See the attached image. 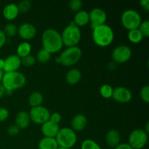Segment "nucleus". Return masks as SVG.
Here are the masks:
<instances>
[{
    "label": "nucleus",
    "instance_id": "obj_1",
    "mask_svg": "<svg viewBox=\"0 0 149 149\" xmlns=\"http://www.w3.org/2000/svg\"><path fill=\"white\" fill-rule=\"evenodd\" d=\"M42 49L50 55L60 52L63 47L61 35L56 29H47L42 35Z\"/></svg>",
    "mask_w": 149,
    "mask_h": 149
},
{
    "label": "nucleus",
    "instance_id": "obj_2",
    "mask_svg": "<svg viewBox=\"0 0 149 149\" xmlns=\"http://www.w3.org/2000/svg\"><path fill=\"white\" fill-rule=\"evenodd\" d=\"M26 83L25 75L19 71L4 73L1 80V85L5 89V95H12L14 90L24 87Z\"/></svg>",
    "mask_w": 149,
    "mask_h": 149
},
{
    "label": "nucleus",
    "instance_id": "obj_3",
    "mask_svg": "<svg viewBox=\"0 0 149 149\" xmlns=\"http://www.w3.org/2000/svg\"><path fill=\"white\" fill-rule=\"evenodd\" d=\"M93 39L95 44L98 47H106L113 42L114 32L109 25H101L93 29Z\"/></svg>",
    "mask_w": 149,
    "mask_h": 149
},
{
    "label": "nucleus",
    "instance_id": "obj_4",
    "mask_svg": "<svg viewBox=\"0 0 149 149\" xmlns=\"http://www.w3.org/2000/svg\"><path fill=\"white\" fill-rule=\"evenodd\" d=\"M61 35L63 46L67 47L77 46L81 38V32L80 28L76 26L73 21L64 28Z\"/></svg>",
    "mask_w": 149,
    "mask_h": 149
},
{
    "label": "nucleus",
    "instance_id": "obj_5",
    "mask_svg": "<svg viewBox=\"0 0 149 149\" xmlns=\"http://www.w3.org/2000/svg\"><path fill=\"white\" fill-rule=\"evenodd\" d=\"M82 52L78 46L67 47L61 55L56 58L55 62L62 64L64 66H72L77 64L81 59Z\"/></svg>",
    "mask_w": 149,
    "mask_h": 149
},
{
    "label": "nucleus",
    "instance_id": "obj_6",
    "mask_svg": "<svg viewBox=\"0 0 149 149\" xmlns=\"http://www.w3.org/2000/svg\"><path fill=\"white\" fill-rule=\"evenodd\" d=\"M55 140L59 147L70 149L77 143V136L76 132L71 128L63 127L60 129Z\"/></svg>",
    "mask_w": 149,
    "mask_h": 149
},
{
    "label": "nucleus",
    "instance_id": "obj_7",
    "mask_svg": "<svg viewBox=\"0 0 149 149\" xmlns=\"http://www.w3.org/2000/svg\"><path fill=\"white\" fill-rule=\"evenodd\" d=\"M141 22L142 19L141 15L138 11L132 9L125 10L121 16V23L128 31L138 29Z\"/></svg>",
    "mask_w": 149,
    "mask_h": 149
},
{
    "label": "nucleus",
    "instance_id": "obj_8",
    "mask_svg": "<svg viewBox=\"0 0 149 149\" xmlns=\"http://www.w3.org/2000/svg\"><path fill=\"white\" fill-rule=\"evenodd\" d=\"M148 134L143 129H136L131 132L128 138V144L133 149H142L146 145Z\"/></svg>",
    "mask_w": 149,
    "mask_h": 149
},
{
    "label": "nucleus",
    "instance_id": "obj_9",
    "mask_svg": "<svg viewBox=\"0 0 149 149\" xmlns=\"http://www.w3.org/2000/svg\"><path fill=\"white\" fill-rule=\"evenodd\" d=\"M30 116L31 122L36 125H43L49 119L50 112L49 109L43 106H39L37 107L31 108L29 113Z\"/></svg>",
    "mask_w": 149,
    "mask_h": 149
},
{
    "label": "nucleus",
    "instance_id": "obj_10",
    "mask_svg": "<svg viewBox=\"0 0 149 149\" xmlns=\"http://www.w3.org/2000/svg\"><path fill=\"white\" fill-rule=\"evenodd\" d=\"M132 56V49L127 45H119L113 49L112 59L116 63L122 64L127 62Z\"/></svg>",
    "mask_w": 149,
    "mask_h": 149
},
{
    "label": "nucleus",
    "instance_id": "obj_11",
    "mask_svg": "<svg viewBox=\"0 0 149 149\" xmlns=\"http://www.w3.org/2000/svg\"><path fill=\"white\" fill-rule=\"evenodd\" d=\"M89 17H90V26L92 29H93L97 26L106 24L107 20V14L103 9L96 7L93 8L89 13Z\"/></svg>",
    "mask_w": 149,
    "mask_h": 149
},
{
    "label": "nucleus",
    "instance_id": "obj_12",
    "mask_svg": "<svg viewBox=\"0 0 149 149\" xmlns=\"http://www.w3.org/2000/svg\"><path fill=\"white\" fill-rule=\"evenodd\" d=\"M36 29L30 23H23L17 28V34L22 39L28 42L36 36Z\"/></svg>",
    "mask_w": 149,
    "mask_h": 149
},
{
    "label": "nucleus",
    "instance_id": "obj_13",
    "mask_svg": "<svg viewBox=\"0 0 149 149\" xmlns=\"http://www.w3.org/2000/svg\"><path fill=\"white\" fill-rule=\"evenodd\" d=\"M111 98L118 103H128L132 98V92L125 87H116L113 89Z\"/></svg>",
    "mask_w": 149,
    "mask_h": 149
},
{
    "label": "nucleus",
    "instance_id": "obj_14",
    "mask_svg": "<svg viewBox=\"0 0 149 149\" xmlns=\"http://www.w3.org/2000/svg\"><path fill=\"white\" fill-rule=\"evenodd\" d=\"M21 65V58H19L17 55H11L4 59L3 71L4 73L17 71Z\"/></svg>",
    "mask_w": 149,
    "mask_h": 149
},
{
    "label": "nucleus",
    "instance_id": "obj_15",
    "mask_svg": "<svg viewBox=\"0 0 149 149\" xmlns=\"http://www.w3.org/2000/svg\"><path fill=\"white\" fill-rule=\"evenodd\" d=\"M60 126L58 124L52 122L51 121L48 120L41 127V132L44 137L46 138H55L60 130Z\"/></svg>",
    "mask_w": 149,
    "mask_h": 149
},
{
    "label": "nucleus",
    "instance_id": "obj_16",
    "mask_svg": "<svg viewBox=\"0 0 149 149\" xmlns=\"http://www.w3.org/2000/svg\"><path fill=\"white\" fill-rule=\"evenodd\" d=\"M87 125V116L82 113H78L75 115L71 119V127L74 132L82 131Z\"/></svg>",
    "mask_w": 149,
    "mask_h": 149
},
{
    "label": "nucleus",
    "instance_id": "obj_17",
    "mask_svg": "<svg viewBox=\"0 0 149 149\" xmlns=\"http://www.w3.org/2000/svg\"><path fill=\"white\" fill-rule=\"evenodd\" d=\"M106 143L109 148H115L121 143V135L119 131L111 130L106 135Z\"/></svg>",
    "mask_w": 149,
    "mask_h": 149
},
{
    "label": "nucleus",
    "instance_id": "obj_18",
    "mask_svg": "<svg viewBox=\"0 0 149 149\" xmlns=\"http://www.w3.org/2000/svg\"><path fill=\"white\" fill-rule=\"evenodd\" d=\"M2 14L4 18L10 21L16 19L19 15V10L17 4L14 3L7 4L3 9Z\"/></svg>",
    "mask_w": 149,
    "mask_h": 149
},
{
    "label": "nucleus",
    "instance_id": "obj_19",
    "mask_svg": "<svg viewBox=\"0 0 149 149\" xmlns=\"http://www.w3.org/2000/svg\"><path fill=\"white\" fill-rule=\"evenodd\" d=\"M15 121V125L18 127L20 130L26 129L31 123V119L29 113L24 111H21L17 113Z\"/></svg>",
    "mask_w": 149,
    "mask_h": 149
},
{
    "label": "nucleus",
    "instance_id": "obj_20",
    "mask_svg": "<svg viewBox=\"0 0 149 149\" xmlns=\"http://www.w3.org/2000/svg\"><path fill=\"white\" fill-rule=\"evenodd\" d=\"M73 22L79 28L86 26L88 23H90L89 13L86 10H79L77 13H76Z\"/></svg>",
    "mask_w": 149,
    "mask_h": 149
},
{
    "label": "nucleus",
    "instance_id": "obj_21",
    "mask_svg": "<svg viewBox=\"0 0 149 149\" xmlns=\"http://www.w3.org/2000/svg\"><path fill=\"white\" fill-rule=\"evenodd\" d=\"M81 79V73L77 68H71L65 75V81L71 85L78 84Z\"/></svg>",
    "mask_w": 149,
    "mask_h": 149
},
{
    "label": "nucleus",
    "instance_id": "obj_22",
    "mask_svg": "<svg viewBox=\"0 0 149 149\" xmlns=\"http://www.w3.org/2000/svg\"><path fill=\"white\" fill-rule=\"evenodd\" d=\"M58 147L59 146L55 138H46V137L42 138L38 144L39 149H57Z\"/></svg>",
    "mask_w": 149,
    "mask_h": 149
},
{
    "label": "nucleus",
    "instance_id": "obj_23",
    "mask_svg": "<svg viewBox=\"0 0 149 149\" xmlns=\"http://www.w3.org/2000/svg\"><path fill=\"white\" fill-rule=\"evenodd\" d=\"M31 45L29 42H22L20 43L17 46L16 52H17V55L20 58H25V57L28 56V55H31Z\"/></svg>",
    "mask_w": 149,
    "mask_h": 149
},
{
    "label": "nucleus",
    "instance_id": "obj_24",
    "mask_svg": "<svg viewBox=\"0 0 149 149\" xmlns=\"http://www.w3.org/2000/svg\"><path fill=\"white\" fill-rule=\"evenodd\" d=\"M44 101V96L40 92H33L29 97V103L31 108L42 106Z\"/></svg>",
    "mask_w": 149,
    "mask_h": 149
},
{
    "label": "nucleus",
    "instance_id": "obj_25",
    "mask_svg": "<svg viewBox=\"0 0 149 149\" xmlns=\"http://www.w3.org/2000/svg\"><path fill=\"white\" fill-rule=\"evenodd\" d=\"M127 38L130 42L133 44H139L140 42H142L143 39V36L142 33L140 32V31L137 29H134V30H131L128 31Z\"/></svg>",
    "mask_w": 149,
    "mask_h": 149
},
{
    "label": "nucleus",
    "instance_id": "obj_26",
    "mask_svg": "<svg viewBox=\"0 0 149 149\" xmlns=\"http://www.w3.org/2000/svg\"><path fill=\"white\" fill-rule=\"evenodd\" d=\"M113 88L111 85L109 84H105L100 87V94L103 98L109 99L112 97L113 95Z\"/></svg>",
    "mask_w": 149,
    "mask_h": 149
},
{
    "label": "nucleus",
    "instance_id": "obj_27",
    "mask_svg": "<svg viewBox=\"0 0 149 149\" xmlns=\"http://www.w3.org/2000/svg\"><path fill=\"white\" fill-rule=\"evenodd\" d=\"M4 33L5 36L7 37H13L15 36L17 33V27L14 23H8L6 25L4 28V30H2Z\"/></svg>",
    "mask_w": 149,
    "mask_h": 149
},
{
    "label": "nucleus",
    "instance_id": "obj_28",
    "mask_svg": "<svg viewBox=\"0 0 149 149\" xmlns=\"http://www.w3.org/2000/svg\"><path fill=\"white\" fill-rule=\"evenodd\" d=\"M50 54L44 49H42L38 51L37 54H36V60H37V61H39L40 63H46L50 60Z\"/></svg>",
    "mask_w": 149,
    "mask_h": 149
},
{
    "label": "nucleus",
    "instance_id": "obj_29",
    "mask_svg": "<svg viewBox=\"0 0 149 149\" xmlns=\"http://www.w3.org/2000/svg\"><path fill=\"white\" fill-rule=\"evenodd\" d=\"M81 149H102L97 143L91 139H86L81 143Z\"/></svg>",
    "mask_w": 149,
    "mask_h": 149
},
{
    "label": "nucleus",
    "instance_id": "obj_30",
    "mask_svg": "<svg viewBox=\"0 0 149 149\" xmlns=\"http://www.w3.org/2000/svg\"><path fill=\"white\" fill-rule=\"evenodd\" d=\"M17 6L19 13H26L30 10L31 7V2L29 0H23V1H20L18 4H17Z\"/></svg>",
    "mask_w": 149,
    "mask_h": 149
},
{
    "label": "nucleus",
    "instance_id": "obj_31",
    "mask_svg": "<svg viewBox=\"0 0 149 149\" xmlns=\"http://www.w3.org/2000/svg\"><path fill=\"white\" fill-rule=\"evenodd\" d=\"M143 37H148L149 36V20H146L141 22L139 27L138 28Z\"/></svg>",
    "mask_w": 149,
    "mask_h": 149
},
{
    "label": "nucleus",
    "instance_id": "obj_32",
    "mask_svg": "<svg viewBox=\"0 0 149 149\" xmlns=\"http://www.w3.org/2000/svg\"><path fill=\"white\" fill-rule=\"evenodd\" d=\"M36 58L31 55H28V56L25 57V58H21V64L26 67L33 66L36 63Z\"/></svg>",
    "mask_w": 149,
    "mask_h": 149
},
{
    "label": "nucleus",
    "instance_id": "obj_33",
    "mask_svg": "<svg viewBox=\"0 0 149 149\" xmlns=\"http://www.w3.org/2000/svg\"><path fill=\"white\" fill-rule=\"evenodd\" d=\"M140 97L141 100L146 103H148L149 102V86L145 85L141 89L140 91Z\"/></svg>",
    "mask_w": 149,
    "mask_h": 149
},
{
    "label": "nucleus",
    "instance_id": "obj_34",
    "mask_svg": "<svg viewBox=\"0 0 149 149\" xmlns=\"http://www.w3.org/2000/svg\"><path fill=\"white\" fill-rule=\"evenodd\" d=\"M82 4L83 3L81 0H71L69 2V8L71 11L77 13L78 11L81 10Z\"/></svg>",
    "mask_w": 149,
    "mask_h": 149
},
{
    "label": "nucleus",
    "instance_id": "obj_35",
    "mask_svg": "<svg viewBox=\"0 0 149 149\" xmlns=\"http://www.w3.org/2000/svg\"><path fill=\"white\" fill-rule=\"evenodd\" d=\"M20 128L15 125H13L10 126L7 129V133L10 136H17L19 133H20Z\"/></svg>",
    "mask_w": 149,
    "mask_h": 149
},
{
    "label": "nucleus",
    "instance_id": "obj_36",
    "mask_svg": "<svg viewBox=\"0 0 149 149\" xmlns=\"http://www.w3.org/2000/svg\"><path fill=\"white\" fill-rule=\"evenodd\" d=\"M61 119H62V116H61V113H58V112H54V113H50V116H49V120L51 121L52 122H53V123L59 125Z\"/></svg>",
    "mask_w": 149,
    "mask_h": 149
},
{
    "label": "nucleus",
    "instance_id": "obj_37",
    "mask_svg": "<svg viewBox=\"0 0 149 149\" xmlns=\"http://www.w3.org/2000/svg\"><path fill=\"white\" fill-rule=\"evenodd\" d=\"M9 111L6 108H0V122H4L9 117Z\"/></svg>",
    "mask_w": 149,
    "mask_h": 149
},
{
    "label": "nucleus",
    "instance_id": "obj_38",
    "mask_svg": "<svg viewBox=\"0 0 149 149\" xmlns=\"http://www.w3.org/2000/svg\"><path fill=\"white\" fill-rule=\"evenodd\" d=\"M6 42H7V36H5L3 31L0 29V49L4 47V45L6 44Z\"/></svg>",
    "mask_w": 149,
    "mask_h": 149
},
{
    "label": "nucleus",
    "instance_id": "obj_39",
    "mask_svg": "<svg viewBox=\"0 0 149 149\" xmlns=\"http://www.w3.org/2000/svg\"><path fill=\"white\" fill-rule=\"evenodd\" d=\"M140 5L145 11H149V0H141L140 1Z\"/></svg>",
    "mask_w": 149,
    "mask_h": 149
},
{
    "label": "nucleus",
    "instance_id": "obj_40",
    "mask_svg": "<svg viewBox=\"0 0 149 149\" xmlns=\"http://www.w3.org/2000/svg\"><path fill=\"white\" fill-rule=\"evenodd\" d=\"M114 149H133L130 146L126 143H120L117 147H116Z\"/></svg>",
    "mask_w": 149,
    "mask_h": 149
},
{
    "label": "nucleus",
    "instance_id": "obj_41",
    "mask_svg": "<svg viewBox=\"0 0 149 149\" xmlns=\"http://www.w3.org/2000/svg\"><path fill=\"white\" fill-rule=\"evenodd\" d=\"M4 95H5V89L1 84H0V98H1Z\"/></svg>",
    "mask_w": 149,
    "mask_h": 149
},
{
    "label": "nucleus",
    "instance_id": "obj_42",
    "mask_svg": "<svg viewBox=\"0 0 149 149\" xmlns=\"http://www.w3.org/2000/svg\"><path fill=\"white\" fill-rule=\"evenodd\" d=\"M4 65V60L2 58H0V69L3 70Z\"/></svg>",
    "mask_w": 149,
    "mask_h": 149
},
{
    "label": "nucleus",
    "instance_id": "obj_43",
    "mask_svg": "<svg viewBox=\"0 0 149 149\" xmlns=\"http://www.w3.org/2000/svg\"><path fill=\"white\" fill-rule=\"evenodd\" d=\"M143 130L147 132V133L148 134V132H149V122H146V124L145 129H143Z\"/></svg>",
    "mask_w": 149,
    "mask_h": 149
},
{
    "label": "nucleus",
    "instance_id": "obj_44",
    "mask_svg": "<svg viewBox=\"0 0 149 149\" xmlns=\"http://www.w3.org/2000/svg\"><path fill=\"white\" fill-rule=\"evenodd\" d=\"M4 71L0 69V81H1V80H2L3 77H4Z\"/></svg>",
    "mask_w": 149,
    "mask_h": 149
},
{
    "label": "nucleus",
    "instance_id": "obj_45",
    "mask_svg": "<svg viewBox=\"0 0 149 149\" xmlns=\"http://www.w3.org/2000/svg\"><path fill=\"white\" fill-rule=\"evenodd\" d=\"M57 149H68V148H62V147H58Z\"/></svg>",
    "mask_w": 149,
    "mask_h": 149
},
{
    "label": "nucleus",
    "instance_id": "obj_46",
    "mask_svg": "<svg viewBox=\"0 0 149 149\" xmlns=\"http://www.w3.org/2000/svg\"><path fill=\"white\" fill-rule=\"evenodd\" d=\"M109 149H114V148H110Z\"/></svg>",
    "mask_w": 149,
    "mask_h": 149
}]
</instances>
